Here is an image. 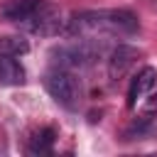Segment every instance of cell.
I'll return each mask as SVG.
<instances>
[{
  "label": "cell",
  "mask_w": 157,
  "mask_h": 157,
  "mask_svg": "<svg viewBox=\"0 0 157 157\" xmlns=\"http://www.w3.org/2000/svg\"><path fill=\"white\" fill-rule=\"evenodd\" d=\"M140 27L130 10H86L71 15L66 22V34L71 37H96V34H135Z\"/></svg>",
  "instance_id": "cell-1"
},
{
  "label": "cell",
  "mask_w": 157,
  "mask_h": 157,
  "mask_svg": "<svg viewBox=\"0 0 157 157\" xmlns=\"http://www.w3.org/2000/svg\"><path fill=\"white\" fill-rule=\"evenodd\" d=\"M103 54V44L96 42L93 37H78V42L71 44H59L49 52L52 61L61 69H83L93 64Z\"/></svg>",
  "instance_id": "cell-2"
},
{
  "label": "cell",
  "mask_w": 157,
  "mask_h": 157,
  "mask_svg": "<svg viewBox=\"0 0 157 157\" xmlns=\"http://www.w3.org/2000/svg\"><path fill=\"white\" fill-rule=\"evenodd\" d=\"M44 88L49 91V96H52L56 103H61V105H66V108H71V105L78 101V93H81L78 81H76L69 71H64L61 66L44 74Z\"/></svg>",
  "instance_id": "cell-3"
},
{
  "label": "cell",
  "mask_w": 157,
  "mask_h": 157,
  "mask_svg": "<svg viewBox=\"0 0 157 157\" xmlns=\"http://www.w3.org/2000/svg\"><path fill=\"white\" fill-rule=\"evenodd\" d=\"M20 27H25L27 32L39 34V37H52V34H56L61 29V17H59V10L54 5L39 2V7L25 22H20Z\"/></svg>",
  "instance_id": "cell-4"
},
{
  "label": "cell",
  "mask_w": 157,
  "mask_h": 157,
  "mask_svg": "<svg viewBox=\"0 0 157 157\" xmlns=\"http://www.w3.org/2000/svg\"><path fill=\"white\" fill-rule=\"evenodd\" d=\"M140 56V52L135 47H128V44H118L113 52H110V59H108V76L110 81H118L128 74V69L135 64V59Z\"/></svg>",
  "instance_id": "cell-5"
},
{
  "label": "cell",
  "mask_w": 157,
  "mask_h": 157,
  "mask_svg": "<svg viewBox=\"0 0 157 157\" xmlns=\"http://www.w3.org/2000/svg\"><path fill=\"white\" fill-rule=\"evenodd\" d=\"M155 83H157V71H155L152 66L140 69L137 76H135L132 83H130V91H128V105L135 108V103H137L145 93H150V91L155 88Z\"/></svg>",
  "instance_id": "cell-6"
},
{
  "label": "cell",
  "mask_w": 157,
  "mask_h": 157,
  "mask_svg": "<svg viewBox=\"0 0 157 157\" xmlns=\"http://www.w3.org/2000/svg\"><path fill=\"white\" fill-rule=\"evenodd\" d=\"M39 7V0H12L7 2L2 10H0V17L7 20V22H25L34 10Z\"/></svg>",
  "instance_id": "cell-7"
},
{
  "label": "cell",
  "mask_w": 157,
  "mask_h": 157,
  "mask_svg": "<svg viewBox=\"0 0 157 157\" xmlns=\"http://www.w3.org/2000/svg\"><path fill=\"white\" fill-rule=\"evenodd\" d=\"M0 83L5 86L25 83V69L20 66V61L12 59V54H0Z\"/></svg>",
  "instance_id": "cell-8"
},
{
  "label": "cell",
  "mask_w": 157,
  "mask_h": 157,
  "mask_svg": "<svg viewBox=\"0 0 157 157\" xmlns=\"http://www.w3.org/2000/svg\"><path fill=\"white\" fill-rule=\"evenodd\" d=\"M157 132V120L152 115H142V118H135L128 130H125V140H147Z\"/></svg>",
  "instance_id": "cell-9"
},
{
  "label": "cell",
  "mask_w": 157,
  "mask_h": 157,
  "mask_svg": "<svg viewBox=\"0 0 157 157\" xmlns=\"http://www.w3.org/2000/svg\"><path fill=\"white\" fill-rule=\"evenodd\" d=\"M54 135H56L54 128H44L39 132H34L29 140V155H47L54 145Z\"/></svg>",
  "instance_id": "cell-10"
},
{
  "label": "cell",
  "mask_w": 157,
  "mask_h": 157,
  "mask_svg": "<svg viewBox=\"0 0 157 157\" xmlns=\"http://www.w3.org/2000/svg\"><path fill=\"white\" fill-rule=\"evenodd\" d=\"M27 52H29L27 39H22V37H0V54L20 56V54H27Z\"/></svg>",
  "instance_id": "cell-11"
}]
</instances>
